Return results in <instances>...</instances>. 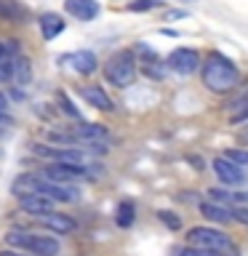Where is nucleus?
<instances>
[{"mask_svg": "<svg viewBox=\"0 0 248 256\" xmlns=\"http://www.w3.org/2000/svg\"><path fill=\"white\" fill-rule=\"evenodd\" d=\"M6 243L14 251L32 254V256H59L62 251L59 240L54 235H35V232H27V230H11L6 235Z\"/></svg>", "mask_w": 248, "mask_h": 256, "instance_id": "3", "label": "nucleus"}, {"mask_svg": "<svg viewBox=\"0 0 248 256\" xmlns=\"http://www.w3.org/2000/svg\"><path fill=\"white\" fill-rule=\"evenodd\" d=\"M56 102H59V107H62V112H64V115H70L72 120H80V112H78V107H75V104H72L70 102V96L67 94H56Z\"/></svg>", "mask_w": 248, "mask_h": 256, "instance_id": "21", "label": "nucleus"}, {"mask_svg": "<svg viewBox=\"0 0 248 256\" xmlns=\"http://www.w3.org/2000/svg\"><path fill=\"white\" fill-rule=\"evenodd\" d=\"M240 83V67L224 54L214 51L206 56L203 64V86L214 94H227Z\"/></svg>", "mask_w": 248, "mask_h": 256, "instance_id": "1", "label": "nucleus"}, {"mask_svg": "<svg viewBox=\"0 0 248 256\" xmlns=\"http://www.w3.org/2000/svg\"><path fill=\"white\" fill-rule=\"evenodd\" d=\"M19 206H22V211H27L30 216H38V219H43V216L54 214V200H48L46 195L19 198Z\"/></svg>", "mask_w": 248, "mask_h": 256, "instance_id": "13", "label": "nucleus"}, {"mask_svg": "<svg viewBox=\"0 0 248 256\" xmlns=\"http://www.w3.org/2000/svg\"><path fill=\"white\" fill-rule=\"evenodd\" d=\"M40 179H43V176H40ZM40 195H46L48 200H54V203H75L80 198V190L75 184H56V182L43 179L40 182Z\"/></svg>", "mask_w": 248, "mask_h": 256, "instance_id": "9", "label": "nucleus"}, {"mask_svg": "<svg viewBox=\"0 0 248 256\" xmlns=\"http://www.w3.org/2000/svg\"><path fill=\"white\" fill-rule=\"evenodd\" d=\"M240 139H243V142H248V126L243 128V131H240Z\"/></svg>", "mask_w": 248, "mask_h": 256, "instance_id": "32", "label": "nucleus"}, {"mask_svg": "<svg viewBox=\"0 0 248 256\" xmlns=\"http://www.w3.org/2000/svg\"><path fill=\"white\" fill-rule=\"evenodd\" d=\"M43 227L48 230V232H56V235H70V232H75L78 230V222L72 219L70 214H48V216H43Z\"/></svg>", "mask_w": 248, "mask_h": 256, "instance_id": "14", "label": "nucleus"}, {"mask_svg": "<svg viewBox=\"0 0 248 256\" xmlns=\"http://www.w3.org/2000/svg\"><path fill=\"white\" fill-rule=\"evenodd\" d=\"M40 176L38 174H19L11 184V192L16 198H27V195H40Z\"/></svg>", "mask_w": 248, "mask_h": 256, "instance_id": "15", "label": "nucleus"}, {"mask_svg": "<svg viewBox=\"0 0 248 256\" xmlns=\"http://www.w3.org/2000/svg\"><path fill=\"white\" fill-rule=\"evenodd\" d=\"M104 78L115 88H128L136 80V56L134 51H118L104 64Z\"/></svg>", "mask_w": 248, "mask_h": 256, "instance_id": "5", "label": "nucleus"}, {"mask_svg": "<svg viewBox=\"0 0 248 256\" xmlns=\"http://www.w3.org/2000/svg\"><path fill=\"white\" fill-rule=\"evenodd\" d=\"M211 168H214L216 179H219L224 187H238V184H243V182H246V168L235 166L232 160H227L224 155H222V158H214Z\"/></svg>", "mask_w": 248, "mask_h": 256, "instance_id": "7", "label": "nucleus"}, {"mask_svg": "<svg viewBox=\"0 0 248 256\" xmlns=\"http://www.w3.org/2000/svg\"><path fill=\"white\" fill-rule=\"evenodd\" d=\"M64 27H67V22H64L59 14H43L40 16V32H43L46 40H54L56 35H62Z\"/></svg>", "mask_w": 248, "mask_h": 256, "instance_id": "17", "label": "nucleus"}, {"mask_svg": "<svg viewBox=\"0 0 248 256\" xmlns=\"http://www.w3.org/2000/svg\"><path fill=\"white\" fill-rule=\"evenodd\" d=\"M62 62H70L72 70L78 72V75H94L96 67H99V59L91 54V51H75V54H67L62 56Z\"/></svg>", "mask_w": 248, "mask_h": 256, "instance_id": "12", "label": "nucleus"}, {"mask_svg": "<svg viewBox=\"0 0 248 256\" xmlns=\"http://www.w3.org/2000/svg\"><path fill=\"white\" fill-rule=\"evenodd\" d=\"M0 123L11 126V123H14V118H11V115H6V112H0Z\"/></svg>", "mask_w": 248, "mask_h": 256, "instance_id": "31", "label": "nucleus"}, {"mask_svg": "<svg viewBox=\"0 0 248 256\" xmlns=\"http://www.w3.org/2000/svg\"><path fill=\"white\" fill-rule=\"evenodd\" d=\"M11 78H14V59L3 56L0 59V80H11Z\"/></svg>", "mask_w": 248, "mask_h": 256, "instance_id": "25", "label": "nucleus"}, {"mask_svg": "<svg viewBox=\"0 0 248 256\" xmlns=\"http://www.w3.org/2000/svg\"><path fill=\"white\" fill-rule=\"evenodd\" d=\"M174 256H211V254H206V251H198V248L187 246V248H176V251H174Z\"/></svg>", "mask_w": 248, "mask_h": 256, "instance_id": "26", "label": "nucleus"}, {"mask_svg": "<svg viewBox=\"0 0 248 256\" xmlns=\"http://www.w3.org/2000/svg\"><path fill=\"white\" fill-rule=\"evenodd\" d=\"M158 216H160V222H163L168 230H179V227H182V219H179L174 211H160Z\"/></svg>", "mask_w": 248, "mask_h": 256, "instance_id": "24", "label": "nucleus"}, {"mask_svg": "<svg viewBox=\"0 0 248 256\" xmlns=\"http://www.w3.org/2000/svg\"><path fill=\"white\" fill-rule=\"evenodd\" d=\"M0 16L8 22H22L24 16H27V11H24L16 0H0Z\"/></svg>", "mask_w": 248, "mask_h": 256, "instance_id": "19", "label": "nucleus"}, {"mask_svg": "<svg viewBox=\"0 0 248 256\" xmlns=\"http://www.w3.org/2000/svg\"><path fill=\"white\" fill-rule=\"evenodd\" d=\"M166 67L176 72V75H192V72H198L200 67H203V62H200V54L195 51V48H174L171 54H168L166 59Z\"/></svg>", "mask_w": 248, "mask_h": 256, "instance_id": "6", "label": "nucleus"}, {"mask_svg": "<svg viewBox=\"0 0 248 256\" xmlns=\"http://www.w3.org/2000/svg\"><path fill=\"white\" fill-rule=\"evenodd\" d=\"M64 11L80 22H91L99 16V3L96 0H64Z\"/></svg>", "mask_w": 248, "mask_h": 256, "instance_id": "10", "label": "nucleus"}, {"mask_svg": "<svg viewBox=\"0 0 248 256\" xmlns=\"http://www.w3.org/2000/svg\"><path fill=\"white\" fill-rule=\"evenodd\" d=\"M35 155L48 158L51 163H64V166L83 168L88 176H99L104 171L102 163H96L88 152L78 150V147H51V144H35Z\"/></svg>", "mask_w": 248, "mask_h": 256, "instance_id": "2", "label": "nucleus"}, {"mask_svg": "<svg viewBox=\"0 0 248 256\" xmlns=\"http://www.w3.org/2000/svg\"><path fill=\"white\" fill-rule=\"evenodd\" d=\"M184 16H187V11H171V14L166 16V19L171 22V19H184Z\"/></svg>", "mask_w": 248, "mask_h": 256, "instance_id": "28", "label": "nucleus"}, {"mask_svg": "<svg viewBox=\"0 0 248 256\" xmlns=\"http://www.w3.org/2000/svg\"><path fill=\"white\" fill-rule=\"evenodd\" d=\"M3 56H8V54H6V46L0 43V59H3Z\"/></svg>", "mask_w": 248, "mask_h": 256, "instance_id": "33", "label": "nucleus"}, {"mask_svg": "<svg viewBox=\"0 0 248 256\" xmlns=\"http://www.w3.org/2000/svg\"><path fill=\"white\" fill-rule=\"evenodd\" d=\"M43 179L48 182H56V184H75L80 179H88V174L83 168H75V166H64V163H48L43 168Z\"/></svg>", "mask_w": 248, "mask_h": 256, "instance_id": "8", "label": "nucleus"}, {"mask_svg": "<svg viewBox=\"0 0 248 256\" xmlns=\"http://www.w3.org/2000/svg\"><path fill=\"white\" fill-rule=\"evenodd\" d=\"M115 222H118V227H123V230H128V227L136 222V206L131 203V200H123V203L118 206Z\"/></svg>", "mask_w": 248, "mask_h": 256, "instance_id": "18", "label": "nucleus"}, {"mask_svg": "<svg viewBox=\"0 0 248 256\" xmlns=\"http://www.w3.org/2000/svg\"><path fill=\"white\" fill-rule=\"evenodd\" d=\"M160 6H163V0H131V3H128V11L144 14V11H152V8H160Z\"/></svg>", "mask_w": 248, "mask_h": 256, "instance_id": "22", "label": "nucleus"}, {"mask_svg": "<svg viewBox=\"0 0 248 256\" xmlns=\"http://www.w3.org/2000/svg\"><path fill=\"white\" fill-rule=\"evenodd\" d=\"M232 219L235 222H240V224H248V208H243V206H232Z\"/></svg>", "mask_w": 248, "mask_h": 256, "instance_id": "27", "label": "nucleus"}, {"mask_svg": "<svg viewBox=\"0 0 248 256\" xmlns=\"http://www.w3.org/2000/svg\"><path fill=\"white\" fill-rule=\"evenodd\" d=\"M0 256H24L22 251H14V248H6V251H0Z\"/></svg>", "mask_w": 248, "mask_h": 256, "instance_id": "30", "label": "nucleus"}, {"mask_svg": "<svg viewBox=\"0 0 248 256\" xmlns=\"http://www.w3.org/2000/svg\"><path fill=\"white\" fill-rule=\"evenodd\" d=\"M6 110H8V96L0 91V112H6Z\"/></svg>", "mask_w": 248, "mask_h": 256, "instance_id": "29", "label": "nucleus"}, {"mask_svg": "<svg viewBox=\"0 0 248 256\" xmlns=\"http://www.w3.org/2000/svg\"><path fill=\"white\" fill-rule=\"evenodd\" d=\"M80 96H83L88 102V107H94V110H102V112L115 110V104H112V99L107 96V91H104L102 86H83L80 88Z\"/></svg>", "mask_w": 248, "mask_h": 256, "instance_id": "11", "label": "nucleus"}, {"mask_svg": "<svg viewBox=\"0 0 248 256\" xmlns=\"http://www.w3.org/2000/svg\"><path fill=\"white\" fill-rule=\"evenodd\" d=\"M224 158L232 160V163L240 166V168H246V166H248V150H230Z\"/></svg>", "mask_w": 248, "mask_h": 256, "instance_id": "23", "label": "nucleus"}, {"mask_svg": "<svg viewBox=\"0 0 248 256\" xmlns=\"http://www.w3.org/2000/svg\"><path fill=\"white\" fill-rule=\"evenodd\" d=\"M187 243L198 251H206L211 256H222V254H230V256H238L235 246H232L230 235H224L222 230L216 227H192L187 232Z\"/></svg>", "mask_w": 248, "mask_h": 256, "instance_id": "4", "label": "nucleus"}, {"mask_svg": "<svg viewBox=\"0 0 248 256\" xmlns=\"http://www.w3.org/2000/svg\"><path fill=\"white\" fill-rule=\"evenodd\" d=\"M14 80H16V86H30V80H32L30 59H16L14 62Z\"/></svg>", "mask_w": 248, "mask_h": 256, "instance_id": "20", "label": "nucleus"}, {"mask_svg": "<svg viewBox=\"0 0 248 256\" xmlns=\"http://www.w3.org/2000/svg\"><path fill=\"white\" fill-rule=\"evenodd\" d=\"M200 214H203L208 222H216V224L235 222L232 219V206H222V203H214V200H203V203H200Z\"/></svg>", "mask_w": 248, "mask_h": 256, "instance_id": "16", "label": "nucleus"}]
</instances>
